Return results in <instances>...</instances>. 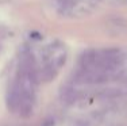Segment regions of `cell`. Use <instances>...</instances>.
<instances>
[{"label": "cell", "instance_id": "6da1fadb", "mask_svg": "<svg viewBox=\"0 0 127 126\" xmlns=\"http://www.w3.org/2000/svg\"><path fill=\"white\" fill-rule=\"evenodd\" d=\"M60 96H61L62 102L70 104V103H74V102L78 99V91L74 87H70V85H65L61 88V92H60Z\"/></svg>", "mask_w": 127, "mask_h": 126}]
</instances>
